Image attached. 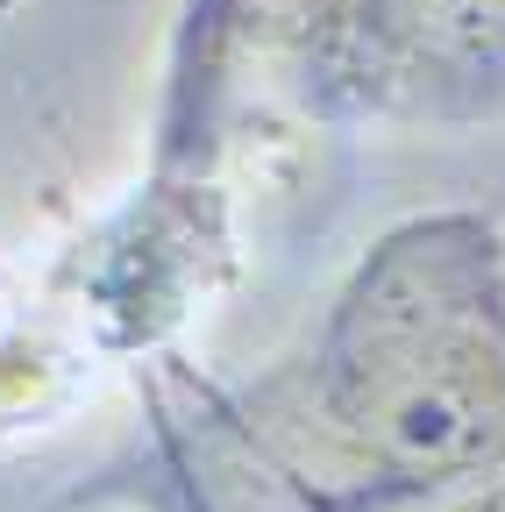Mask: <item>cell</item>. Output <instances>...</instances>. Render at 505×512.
I'll return each instance as SVG.
<instances>
[{
  "label": "cell",
  "mask_w": 505,
  "mask_h": 512,
  "mask_svg": "<svg viewBox=\"0 0 505 512\" xmlns=\"http://www.w3.org/2000/svg\"><path fill=\"white\" fill-rule=\"evenodd\" d=\"M150 484L178 512H434L505 470V242L427 214L370 242L321 328L164 420Z\"/></svg>",
  "instance_id": "cell-1"
},
{
  "label": "cell",
  "mask_w": 505,
  "mask_h": 512,
  "mask_svg": "<svg viewBox=\"0 0 505 512\" xmlns=\"http://www.w3.org/2000/svg\"><path fill=\"white\" fill-rule=\"evenodd\" d=\"M434 512H505V470H498L491 484H477V491L449 498V505H434Z\"/></svg>",
  "instance_id": "cell-3"
},
{
  "label": "cell",
  "mask_w": 505,
  "mask_h": 512,
  "mask_svg": "<svg viewBox=\"0 0 505 512\" xmlns=\"http://www.w3.org/2000/svg\"><path fill=\"white\" fill-rule=\"evenodd\" d=\"M257 22L321 121L505 114V0H257Z\"/></svg>",
  "instance_id": "cell-2"
}]
</instances>
